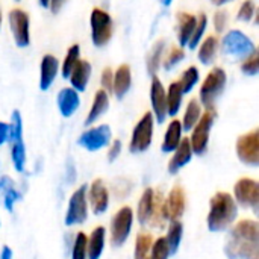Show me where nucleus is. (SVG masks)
Here are the masks:
<instances>
[{"instance_id": "1", "label": "nucleus", "mask_w": 259, "mask_h": 259, "mask_svg": "<svg viewBox=\"0 0 259 259\" xmlns=\"http://www.w3.org/2000/svg\"><path fill=\"white\" fill-rule=\"evenodd\" d=\"M225 243L228 259H259V226L255 220H241L229 228Z\"/></svg>"}, {"instance_id": "2", "label": "nucleus", "mask_w": 259, "mask_h": 259, "mask_svg": "<svg viewBox=\"0 0 259 259\" xmlns=\"http://www.w3.org/2000/svg\"><path fill=\"white\" fill-rule=\"evenodd\" d=\"M238 217V206L229 193H217L209 200V212L206 217V225L211 232H225L232 228Z\"/></svg>"}, {"instance_id": "3", "label": "nucleus", "mask_w": 259, "mask_h": 259, "mask_svg": "<svg viewBox=\"0 0 259 259\" xmlns=\"http://www.w3.org/2000/svg\"><path fill=\"white\" fill-rule=\"evenodd\" d=\"M9 144L11 159L17 173H23L26 168V146L23 140V120L18 111H14L9 123Z\"/></svg>"}, {"instance_id": "4", "label": "nucleus", "mask_w": 259, "mask_h": 259, "mask_svg": "<svg viewBox=\"0 0 259 259\" xmlns=\"http://www.w3.org/2000/svg\"><path fill=\"white\" fill-rule=\"evenodd\" d=\"M226 80L228 76L223 68L220 67L212 68L200 87V105H203L208 111H214L215 102L219 100L220 94L225 91Z\"/></svg>"}, {"instance_id": "5", "label": "nucleus", "mask_w": 259, "mask_h": 259, "mask_svg": "<svg viewBox=\"0 0 259 259\" xmlns=\"http://www.w3.org/2000/svg\"><path fill=\"white\" fill-rule=\"evenodd\" d=\"M222 47L225 55L234 58V59H246L247 56H250L252 53L256 52V47L253 44V41L243 33L241 30H229L222 41Z\"/></svg>"}, {"instance_id": "6", "label": "nucleus", "mask_w": 259, "mask_h": 259, "mask_svg": "<svg viewBox=\"0 0 259 259\" xmlns=\"http://www.w3.org/2000/svg\"><path fill=\"white\" fill-rule=\"evenodd\" d=\"M90 24H91L93 44L96 47L106 46L111 41L112 30H114V23H112L111 15L100 8H94L90 17Z\"/></svg>"}, {"instance_id": "7", "label": "nucleus", "mask_w": 259, "mask_h": 259, "mask_svg": "<svg viewBox=\"0 0 259 259\" xmlns=\"http://www.w3.org/2000/svg\"><path fill=\"white\" fill-rule=\"evenodd\" d=\"M153 126H155V118L152 112H146L140 121L135 124L131 137V144L129 150L132 153H143L152 146L153 140Z\"/></svg>"}, {"instance_id": "8", "label": "nucleus", "mask_w": 259, "mask_h": 259, "mask_svg": "<svg viewBox=\"0 0 259 259\" xmlns=\"http://www.w3.org/2000/svg\"><path fill=\"white\" fill-rule=\"evenodd\" d=\"M134 225V211L131 206H123L118 209V212L114 215L111 222V244L112 247H121L132 231Z\"/></svg>"}, {"instance_id": "9", "label": "nucleus", "mask_w": 259, "mask_h": 259, "mask_svg": "<svg viewBox=\"0 0 259 259\" xmlns=\"http://www.w3.org/2000/svg\"><path fill=\"white\" fill-rule=\"evenodd\" d=\"M214 118H215V112L214 111H206L205 114H202V117L199 118L196 126L191 129L193 134H191V138H190V144H191L193 153L203 155L208 150L209 134H211V127L214 124Z\"/></svg>"}, {"instance_id": "10", "label": "nucleus", "mask_w": 259, "mask_h": 259, "mask_svg": "<svg viewBox=\"0 0 259 259\" xmlns=\"http://www.w3.org/2000/svg\"><path fill=\"white\" fill-rule=\"evenodd\" d=\"M88 185H80L70 197L68 208L65 212V225L76 226L82 225L88 219V200H87Z\"/></svg>"}, {"instance_id": "11", "label": "nucleus", "mask_w": 259, "mask_h": 259, "mask_svg": "<svg viewBox=\"0 0 259 259\" xmlns=\"http://www.w3.org/2000/svg\"><path fill=\"white\" fill-rule=\"evenodd\" d=\"M234 200L243 208H250L255 214L259 211V184L255 179L243 178L234 187Z\"/></svg>"}, {"instance_id": "12", "label": "nucleus", "mask_w": 259, "mask_h": 259, "mask_svg": "<svg viewBox=\"0 0 259 259\" xmlns=\"http://www.w3.org/2000/svg\"><path fill=\"white\" fill-rule=\"evenodd\" d=\"M237 155L240 161L249 167L259 165V129L244 134L237 141Z\"/></svg>"}, {"instance_id": "13", "label": "nucleus", "mask_w": 259, "mask_h": 259, "mask_svg": "<svg viewBox=\"0 0 259 259\" xmlns=\"http://www.w3.org/2000/svg\"><path fill=\"white\" fill-rule=\"evenodd\" d=\"M111 140H112L111 127L108 124H100V126H96V127L85 131L79 137L77 144L88 152H97V150L109 146Z\"/></svg>"}, {"instance_id": "14", "label": "nucleus", "mask_w": 259, "mask_h": 259, "mask_svg": "<svg viewBox=\"0 0 259 259\" xmlns=\"http://www.w3.org/2000/svg\"><path fill=\"white\" fill-rule=\"evenodd\" d=\"M9 27L14 35V41L18 47H27L30 44V21L29 15L23 9H12L8 15Z\"/></svg>"}, {"instance_id": "15", "label": "nucleus", "mask_w": 259, "mask_h": 259, "mask_svg": "<svg viewBox=\"0 0 259 259\" xmlns=\"http://www.w3.org/2000/svg\"><path fill=\"white\" fill-rule=\"evenodd\" d=\"M87 200L90 203L91 211L96 215H102L109 208V193L102 179L93 181L90 188H87Z\"/></svg>"}, {"instance_id": "16", "label": "nucleus", "mask_w": 259, "mask_h": 259, "mask_svg": "<svg viewBox=\"0 0 259 259\" xmlns=\"http://www.w3.org/2000/svg\"><path fill=\"white\" fill-rule=\"evenodd\" d=\"M150 102L153 109V118H156L158 123H162L167 117V96L162 82L156 76H153L150 83Z\"/></svg>"}, {"instance_id": "17", "label": "nucleus", "mask_w": 259, "mask_h": 259, "mask_svg": "<svg viewBox=\"0 0 259 259\" xmlns=\"http://www.w3.org/2000/svg\"><path fill=\"white\" fill-rule=\"evenodd\" d=\"M164 206H165V214H167V220L168 222L181 220L184 212H185V208H187L185 191L181 187L171 188V191L168 193L167 199L164 200Z\"/></svg>"}, {"instance_id": "18", "label": "nucleus", "mask_w": 259, "mask_h": 259, "mask_svg": "<svg viewBox=\"0 0 259 259\" xmlns=\"http://www.w3.org/2000/svg\"><path fill=\"white\" fill-rule=\"evenodd\" d=\"M193 149L190 144L188 138H182V141L179 143V146L176 147V150L173 152L171 159L168 161V173L170 175H176L179 173L193 158Z\"/></svg>"}, {"instance_id": "19", "label": "nucleus", "mask_w": 259, "mask_h": 259, "mask_svg": "<svg viewBox=\"0 0 259 259\" xmlns=\"http://www.w3.org/2000/svg\"><path fill=\"white\" fill-rule=\"evenodd\" d=\"M56 102H58V109H59L61 115L65 118L71 117L80 106V97L74 88H62L58 93Z\"/></svg>"}, {"instance_id": "20", "label": "nucleus", "mask_w": 259, "mask_h": 259, "mask_svg": "<svg viewBox=\"0 0 259 259\" xmlns=\"http://www.w3.org/2000/svg\"><path fill=\"white\" fill-rule=\"evenodd\" d=\"M59 70V62L53 55H44L39 65V88L47 91L56 79Z\"/></svg>"}, {"instance_id": "21", "label": "nucleus", "mask_w": 259, "mask_h": 259, "mask_svg": "<svg viewBox=\"0 0 259 259\" xmlns=\"http://www.w3.org/2000/svg\"><path fill=\"white\" fill-rule=\"evenodd\" d=\"M106 243V229L97 226L93 229L90 237H87V259H100L105 250Z\"/></svg>"}, {"instance_id": "22", "label": "nucleus", "mask_w": 259, "mask_h": 259, "mask_svg": "<svg viewBox=\"0 0 259 259\" xmlns=\"http://www.w3.org/2000/svg\"><path fill=\"white\" fill-rule=\"evenodd\" d=\"M132 85V73L131 67L127 64H121L112 79V93L117 96V99H123Z\"/></svg>"}, {"instance_id": "23", "label": "nucleus", "mask_w": 259, "mask_h": 259, "mask_svg": "<svg viewBox=\"0 0 259 259\" xmlns=\"http://www.w3.org/2000/svg\"><path fill=\"white\" fill-rule=\"evenodd\" d=\"M90 77H91V65H90V62L82 61V59L77 61V64L74 65V68L71 70V73L68 76L71 88H74L77 93L87 90Z\"/></svg>"}, {"instance_id": "24", "label": "nucleus", "mask_w": 259, "mask_h": 259, "mask_svg": "<svg viewBox=\"0 0 259 259\" xmlns=\"http://www.w3.org/2000/svg\"><path fill=\"white\" fill-rule=\"evenodd\" d=\"M153 208H155V191L152 188H146L137 206V219L141 226L149 225L153 214Z\"/></svg>"}, {"instance_id": "25", "label": "nucleus", "mask_w": 259, "mask_h": 259, "mask_svg": "<svg viewBox=\"0 0 259 259\" xmlns=\"http://www.w3.org/2000/svg\"><path fill=\"white\" fill-rule=\"evenodd\" d=\"M0 194L3 196V206L8 212H12L14 205L21 200V193L15 188V184L9 176L0 178Z\"/></svg>"}, {"instance_id": "26", "label": "nucleus", "mask_w": 259, "mask_h": 259, "mask_svg": "<svg viewBox=\"0 0 259 259\" xmlns=\"http://www.w3.org/2000/svg\"><path fill=\"white\" fill-rule=\"evenodd\" d=\"M109 108V94L105 91V90H99L94 96V100H93V106L87 115V120H85V124L90 126L93 124L94 121H97L105 112L106 109Z\"/></svg>"}, {"instance_id": "27", "label": "nucleus", "mask_w": 259, "mask_h": 259, "mask_svg": "<svg viewBox=\"0 0 259 259\" xmlns=\"http://www.w3.org/2000/svg\"><path fill=\"white\" fill-rule=\"evenodd\" d=\"M182 124L179 120H173L170 121L167 131H165V137H164V143L161 146L164 153H171L176 150V147L179 146V143L182 141Z\"/></svg>"}, {"instance_id": "28", "label": "nucleus", "mask_w": 259, "mask_h": 259, "mask_svg": "<svg viewBox=\"0 0 259 259\" xmlns=\"http://www.w3.org/2000/svg\"><path fill=\"white\" fill-rule=\"evenodd\" d=\"M178 21H179V42H181V47H185L193 35V30L197 23V17L188 12H181L178 15Z\"/></svg>"}, {"instance_id": "29", "label": "nucleus", "mask_w": 259, "mask_h": 259, "mask_svg": "<svg viewBox=\"0 0 259 259\" xmlns=\"http://www.w3.org/2000/svg\"><path fill=\"white\" fill-rule=\"evenodd\" d=\"M182 237H184V225H182V222H181V220H173V222H170L167 235L164 237L165 241H167L170 255L178 253L179 246H181V243H182Z\"/></svg>"}, {"instance_id": "30", "label": "nucleus", "mask_w": 259, "mask_h": 259, "mask_svg": "<svg viewBox=\"0 0 259 259\" xmlns=\"http://www.w3.org/2000/svg\"><path fill=\"white\" fill-rule=\"evenodd\" d=\"M165 96H167V115H176L181 109V105H182V90H181V85L179 82H171L168 90L165 91Z\"/></svg>"}, {"instance_id": "31", "label": "nucleus", "mask_w": 259, "mask_h": 259, "mask_svg": "<svg viewBox=\"0 0 259 259\" xmlns=\"http://www.w3.org/2000/svg\"><path fill=\"white\" fill-rule=\"evenodd\" d=\"M200 117H202V105H200V102L197 99L190 100L188 105H187L184 118L181 121L182 131H191L196 126V123L199 121Z\"/></svg>"}, {"instance_id": "32", "label": "nucleus", "mask_w": 259, "mask_h": 259, "mask_svg": "<svg viewBox=\"0 0 259 259\" xmlns=\"http://www.w3.org/2000/svg\"><path fill=\"white\" fill-rule=\"evenodd\" d=\"M219 50V39L217 36H208L199 47V61L203 65H209L211 62H214L215 55Z\"/></svg>"}, {"instance_id": "33", "label": "nucleus", "mask_w": 259, "mask_h": 259, "mask_svg": "<svg viewBox=\"0 0 259 259\" xmlns=\"http://www.w3.org/2000/svg\"><path fill=\"white\" fill-rule=\"evenodd\" d=\"M164 47H165V41H164V39H159V41L153 46V49L150 50V53H149V56H147V71H149V74H152V76H155L156 71H158L159 67H161Z\"/></svg>"}, {"instance_id": "34", "label": "nucleus", "mask_w": 259, "mask_h": 259, "mask_svg": "<svg viewBox=\"0 0 259 259\" xmlns=\"http://www.w3.org/2000/svg\"><path fill=\"white\" fill-rule=\"evenodd\" d=\"M153 246V238L149 234H138L135 238L134 259H147L150 249Z\"/></svg>"}, {"instance_id": "35", "label": "nucleus", "mask_w": 259, "mask_h": 259, "mask_svg": "<svg viewBox=\"0 0 259 259\" xmlns=\"http://www.w3.org/2000/svg\"><path fill=\"white\" fill-rule=\"evenodd\" d=\"M79 59H80V47H79V44H73V46L68 49V52H67L64 61H62V65H61L62 77L68 79L71 70L74 68V65L77 64Z\"/></svg>"}, {"instance_id": "36", "label": "nucleus", "mask_w": 259, "mask_h": 259, "mask_svg": "<svg viewBox=\"0 0 259 259\" xmlns=\"http://www.w3.org/2000/svg\"><path fill=\"white\" fill-rule=\"evenodd\" d=\"M178 82H179V85H181L182 93H184V94H188V93L194 88V85L199 82V70H197L196 67H188V68L182 73V76H181V79H179Z\"/></svg>"}, {"instance_id": "37", "label": "nucleus", "mask_w": 259, "mask_h": 259, "mask_svg": "<svg viewBox=\"0 0 259 259\" xmlns=\"http://www.w3.org/2000/svg\"><path fill=\"white\" fill-rule=\"evenodd\" d=\"M206 26H208V17H206L205 14H200L199 18H197L196 27H194V30H193V35H191V38H190V41H188V44H187L191 50H194V49L199 46V42L202 41L203 33H205V30H206Z\"/></svg>"}, {"instance_id": "38", "label": "nucleus", "mask_w": 259, "mask_h": 259, "mask_svg": "<svg viewBox=\"0 0 259 259\" xmlns=\"http://www.w3.org/2000/svg\"><path fill=\"white\" fill-rule=\"evenodd\" d=\"M71 259H87V235L79 232L71 246Z\"/></svg>"}, {"instance_id": "39", "label": "nucleus", "mask_w": 259, "mask_h": 259, "mask_svg": "<svg viewBox=\"0 0 259 259\" xmlns=\"http://www.w3.org/2000/svg\"><path fill=\"white\" fill-rule=\"evenodd\" d=\"M170 256L171 255H170V250L164 237L153 241V246L150 249V259H168Z\"/></svg>"}, {"instance_id": "40", "label": "nucleus", "mask_w": 259, "mask_h": 259, "mask_svg": "<svg viewBox=\"0 0 259 259\" xmlns=\"http://www.w3.org/2000/svg\"><path fill=\"white\" fill-rule=\"evenodd\" d=\"M241 70L244 74H249V76H256L259 71V56L258 52L252 53L250 56H247L246 59H243V64H241Z\"/></svg>"}, {"instance_id": "41", "label": "nucleus", "mask_w": 259, "mask_h": 259, "mask_svg": "<svg viewBox=\"0 0 259 259\" xmlns=\"http://www.w3.org/2000/svg\"><path fill=\"white\" fill-rule=\"evenodd\" d=\"M184 56H185V52H184L182 47H173V49L170 50L168 56H167L165 61H164V68H165V70L175 68V67L184 59Z\"/></svg>"}, {"instance_id": "42", "label": "nucleus", "mask_w": 259, "mask_h": 259, "mask_svg": "<svg viewBox=\"0 0 259 259\" xmlns=\"http://www.w3.org/2000/svg\"><path fill=\"white\" fill-rule=\"evenodd\" d=\"M255 14H256V6H255L253 0H244L238 9V20L247 23L253 18Z\"/></svg>"}, {"instance_id": "43", "label": "nucleus", "mask_w": 259, "mask_h": 259, "mask_svg": "<svg viewBox=\"0 0 259 259\" xmlns=\"http://www.w3.org/2000/svg\"><path fill=\"white\" fill-rule=\"evenodd\" d=\"M112 79H114V73L109 67H106L102 71L100 76V83H102V90H105L106 93H112Z\"/></svg>"}, {"instance_id": "44", "label": "nucleus", "mask_w": 259, "mask_h": 259, "mask_svg": "<svg viewBox=\"0 0 259 259\" xmlns=\"http://www.w3.org/2000/svg\"><path fill=\"white\" fill-rule=\"evenodd\" d=\"M228 24V12L226 11H217L214 14V27L219 33H222L226 29Z\"/></svg>"}, {"instance_id": "45", "label": "nucleus", "mask_w": 259, "mask_h": 259, "mask_svg": "<svg viewBox=\"0 0 259 259\" xmlns=\"http://www.w3.org/2000/svg\"><path fill=\"white\" fill-rule=\"evenodd\" d=\"M121 141L120 140H114V143H111V146H109V150H108V161L109 162H114L118 156H120V153H121Z\"/></svg>"}, {"instance_id": "46", "label": "nucleus", "mask_w": 259, "mask_h": 259, "mask_svg": "<svg viewBox=\"0 0 259 259\" xmlns=\"http://www.w3.org/2000/svg\"><path fill=\"white\" fill-rule=\"evenodd\" d=\"M8 140H9V124L0 121V146L8 143Z\"/></svg>"}, {"instance_id": "47", "label": "nucleus", "mask_w": 259, "mask_h": 259, "mask_svg": "<svg viewBox=\"0 0 259 259\" xmlns=\"http://www.w3.org/2000/svg\"><path fill=\"white\" fill-rule=\"evenodd\" d=\"M64 2H65V0H50V5H49L50 11H52L53 14H56V12L62 8Z\"/></svg>"}, {"instance_id": "48", "label": "nucleus", "mask_w": 259, "mask_h": 259, "mask_svg": "<svg viewBox=\"0 0 259 259\" xmlns=\"http://www.w3.org/2000/svg\"><path fill=\"white\" fill-rule=\"evenodd\" d=\"M0 259H12V250L9 246H3L0 252Z\"/></svg>"}, {"instance_id": "49", "label": "nucleus", "mask_w": 259, "mask_h": 259, "mask_svg": "<svg viewBox=\"0 0 259 259\" xmlns=\"http://www.w3.org/2000/svg\"><path fill=\"white\" fill-rule=\"evenodd\" d=\"M214 5H217V6H223V5H226V3H229V2H232V0H211Z\"/></svg>"}, {"instance_id": "50", "label": "nucleus", "mask_w": 259, "mask_h": 259, "mask_svg": "<svg viewBox=\"0 0 259 259\" xmlns=\"http://www.w3.org/2000/svg\"><path fill=\"white\" fill-rule=\"evenodd\" d=\"M38 2L42 8H49V5H50V0H38Z\"/></svg>"}, {"instance_id": "51", "label": "nucleus", "mask_w": 259, "mask_h": 259, "mask_svg": "<svg viewBox=\"0 0 259 259\" xmlns=\"http://www.w3.org/2000/svg\"><path fill=\"white\" fill-rule=\"evenodd\" d=\"M161 2H162V5H164V6H168L173 0H161Z\"/></svg>"}, {"instance_id": "52", "label": "nucleus", "mask_w": 259, "mask_h": 259, "mask_svg": "<svg viewBox=\"0 0 259 259\" xmlns=\"http://www.w3.org/2000/svg\"><path fill=\"white\" fill-rule=\"evenodd\" d=\"M0 27H2V12H0Z\"/></svg>"}, {"instance_id": "53", "label": "nucleus", "mask_w": 259, "mask_h": 259, "mask_svg": "<svg viewBox=\"0 0 259 259\" xmlns=\"http://www.w3.org/2000/svg\"><path fill=\"white\" fill-rule=\"evenodd\" d=\"M0 225H2V223H0Z\"/></svg>"}, {"instance_id": "54", "label": "nucleus", "mask_w": 259, "mask_h": 259, "mask_svg": "<svg viewBox=\"0 0 259 259\" xmlns=\"http://www.w3.org/2000/svg\"><path fill=\"white\" fill-rule=\"evenodd\" d=\"M17 2H18V0H17Z\"/></svg>"}]
</instances>
